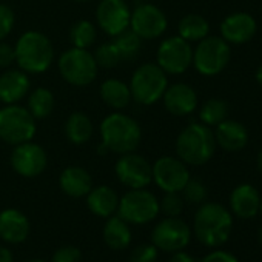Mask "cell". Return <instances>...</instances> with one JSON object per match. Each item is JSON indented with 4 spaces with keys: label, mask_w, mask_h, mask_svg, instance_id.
Instances as JSON below:
<instances>
[{
    "label": "cell",
    "mask_w": 262,
    "mask_h": 262,
    "mask_svg": "<svg viewBox=\"0 0 262 262\" xmlns=\"http://www.w3.org/2000/svg\"><path fill=\"white\" fill-rule=\"evenodd\" d=\"M30 221L17 208L0 211V239L8 244H22L30 236Z\"/></svg>",
    "instance_id": "cell-20"
},
{
    "label": "cell",
    "mask_w": 262,
    "mask_h": 262,
    "mask_svg": "<svg viewBox=\"0 0 262 262\" xmlns=\"http://www.w3.org/2000/svg\"><path fill=\"white\" fill-rule=\"evenodd\" d=\"M214 139H216V145H219L224 151L236 153L247 147L248 131L241 122L225 119L216 125Z\"/></svg>",
    "instance_id": "cell-21"
},
{
    "label": "cell",
    "mask_w": 262,
    "mask_h": 262,
    "mask_svg": "<svg viewBox=\"0 0 262 262\" xmlns=\"http://www.w3.org/2000/svg\"><path fill=\"white\" fill-rule=\"evenodd\" d=\"M228 111V105L221 99L207 100L199 110V119L207 126H216L222 120H225Z\"/></svg>",
    "instance_id": "cell-32"
},
{
    "label": "cell",
    "mask_w": 262,
    "mask_h": 262,
    "mask_svg": "<svg viewBox=\"0 0 262 262\" xmlns=\"http://www.w3.org/2000/svg\"><path fill=\"white\" fill-rule=\"evenodd\" d=\"M102 236H103L105 244L111 250H117V251L125 250L129 245L131 237H133L129 230V224L123 221L120 216H114V214L106 217Z\"/></svg>",
    "instance_id": "cell-26"
},
{
    "label": "cell",
    "mask_w": 262,
    "mask_h": 262,
    "mask_svg": "<svg viewBox=\"0 0 262 262\" xmlns=\"http://www.w3.org/2000/svg\"><path fill=\"white\" fill-rule=\"evenodd\" d=\"M10 162L19 176L33 179L45 171L48 165V155L42 145L30 141L14 147Z\"/></svg>",
    "instance_id": "cell-14"
},
{
    "label": "cell",
    "mask_w": 262,
    "mask_h": 262,
    "mask_svg": "<svg viewBox=\"0 0 262 262\" xmlns=\"http://www.w3.org/2000/svg\"><path fill=\"white\" fill-rule=\"evenodd\" d=\"M256 80H257V83L260 85V88H262V65L257 68V71H256Z\"/></svg>",
    "instance_id": "cell-43"
},
{
    "label": "cell",
    "mask_w": 262,
    "mask_h": 262,
    "mask_svg": "<svg viewBox=\"0 0 262 262\" xmlns=\"http://www.w3.org/2000/svg\"><path fill=\"white\" fill-rule=\"evenodd\" d=\"M14 24H16L14 11L8 5L0 4V40H4L13 31Z\"/></svg>",
    "instance_id": "cell-37"
},
{
    "label": "cell",
    "mask_w": 262,
    "mask_h": 262,
    "mask_svg": "<svg viewBox=\"0 0 262 262\" xmlns=\"http://www.w3.org/2000/svg\"><path fill=\"white\" fill-rule=\"evenodd\" d=\"M14 53L17 67L28 74L45 73L54 59V47L51 40L48 36L36 30L24 33L17 39Z\"/></svg>",
    "instance_id": "cell-3"
},
{
    "label": "cell",
    "mask_w": 262,
    "mask_h": 262,
    "mask_svg": "<svg viewBox=\"0 0 262 262\" xmlns=\"http://www.w3.org/2000/svg\"><path fill=\"white\" fill-rule=\"evenodd\" d=\"M230 62V45L222 37L202 39L193 50V65L202 76L219 74Z\"/></svg>",
    "instance_id": "cell-9"
},
{
    "label": "cell",
    "mask_w": 262,
    "mask_h": 262,
    "mask_svg": "<svg viewBox=\"0 0 262 262\" xmlns=\"http://www.w3.org/2000/svg\"><path fill=\"white\" fill-rule=\"evenodd\" d=\"M82 253L74 245H62L53 254L51 262H80Z\"/></svg>",
    "instance_id": "cell-38"
},
{
    "label": "cell",
    "mask_w": 262,
    "mask_h": 262,
    "mask_svg": "<svg viewBox=\"0 0 262 262\" xmlns=\"http://www.w3.org/2000/svg\"><path fill=\"white\" fill-rule=\"evenodd\" d=\"M100 141L99 153H114L120 156L136 151L142 141V128L136 119L116 111L102 120Z\"/></svg>",
    "instance_id": "cell-1"
},
{
    "label": "cell",
    "mask_w": 262,
    "mask_h": 262,
    "mask_svg": "<svg viewBox=\"0 0 262 262\" xmlns=\"http://www.w3.org/2000/svg\"><path fill=\"white\" fill-rule=\"evenodd\" d=\"M153 181L165 193H181L190 179L187 164L179 158L162 156L153 165Z\"/></svg>",
    "instance_id": "cell-15"
},
{
    "label": "cell",
    "mask_w": 262,
    "mask_h": 262,
    "mask_svg": "<svg viewBox=\"0 0 262 262\" xmlns=\"http://www.w3.org/2000/svg\"><path fill=\"white\" fill-rule=\"evenodd\" d=\"M131 10L125 0H100L96 8L97 27L110 37H116L129 28Z\"/></svg>",
    "instance_id": "cell-16"
},
{
    "label": "cell",
    "mask_w": 262,
    "mask_h": 262,
    "mask_svg": "<svg viewBox=\"0 0 262 262\" xmlns=\"http://www.w3.org/2000/svg\"><path fill=\"white\" fill-rule=\"evenodd\" d=\"M181 193H182L184 201L194 204V205H201V204H204V201L207 198V187L199 179L190 178Z\"/></svg>",
    "instance_id": "cell-35"
},
{
    "label": "cell",
    "mask_w": 262,
    "mask_h": 262,
    "mask_svg": "<svg viewBox=\"0 0 262 262\" xmlns=\"http://www.w3.org/2000/svg\"><path fill=\"white\" fill-rule=\"evenodd\" d=\"M191 239V228L179 217H167L159 221L151 231V244L162 251L174 253L184 250Z\"/></svg>",
    "instance_id": "cell-13"
},
{
    "label": "cell",
    "mask_w": 262,
    "mask_h": 262,
    "mask_svg": "<svg viewBox=\"0 0 262 262\" xmlns=\"http://www.w3.org/2000/svg\"><path fill=\"white\" fill-rule=\"evenodd\" d=\"M57 68L62 79L73 86H86L93 83L99 73L93 53L76 47H71L60 54Z\"/></svg>",
    "instance_id": "cell-7"
},
{
    "label": "cell",
    "mask_w": 262,
    "mask_h": 262,
    "mask_svg": "<svg viewBox=\"0 0 262 262\" xmlns=\"http://www.w3.org/2000/svg\"><path fill=\"white\" fill-rule=\"evenodd\" d=\"M184 198L181 193H165V196L159 201V211H162L167 217H179L184 211Z\"/></svg>",
    "instance_id": "cell-34"
},
{
    "label": "cell",
    "mask_w": 262,
    "mask_h": 262,
    "mask_svg": "<svg viewBox=\"0 0 262 262\" xmlns=\"http://www.w3.org/2000/svg\"><path fill=\"white\" fill-rule=\"evenodd\" d=\"M201 262H239L237 257L230 253V251H224V250H216L208 253L207 256H204L201 259Z\"/></svg>",
    "instance_id": "cell-40"
},
{
    "label": "cell",
    "mask_w": 262,
    "mask_h": 262,
    "mask_svg": "<svg viewBox=\"0 0 262 262\" xmlns=\"http://www.w3.org/2000/svg\"><path fill=\"white\" fill-rule=\"evenodd\" d=\"M74 2H79V4H83V2H90V0H74Z\"/></svg>",
    "instance_id": "cell-47"
},
{
    "label": "cell",
    "mask_w": 262,
    "mask_h": 262,
    "mask_svg": "<svg viewBox=\"0 0 262 262\" xmlns=\"http://www.w3.org/2000/svg\"><path fill=\"white\" fill-rule=\"evenodd\" d=\"M31 91L28 73L20 68H7L0 76V102L4 105L20 103Z\"/></svg>",
    "instance_id": "cell-17"
},
{
    "label": "cell",
    "mask_w": 262,
    "mask_h": 262,
    "mask_svg": "<svg viewBox=\"0 0 262 262\" xmlns=\"http://www.w3.org/2000/svg\"><path fill=\"white\" fill-rule=\"evenodd\" d=\"M257 31L256 20L247 13H234L225 17L221 24V36L227 43H247Z\"/></svg>",
    "instance_id": "cell-18"
},
{
    "label": "cell",
    "mask_w": 262,
    "mask_h": 262,
    "mask_svg": "<svg viewBox=\"0 0 262 262\" xmlns=\"http://www.w3.org/2000/svg\"><path fill=\"white\" fill-rule=\"evenodd\" d=\"M28 262H47V260H43V259H31Z\"/></svg>",
    "instance_id": "cell-46"
},
{
    "label": "cell",
    "mask_w": 262,
    "mask_h": 262,
    "mask_svg": "<svg viewBox=\"0 0 262 262\" xmlns=\"http://www.w3.org/2000/svg\"><path fill=\"white\" fill-rule=\"evenodd\" d=\"M259 213L262 214V198H260V205H259Z\"/></svg>",
    "instance_id": "cell-48"
},
{
    "label": "cell",
    "mask_w": 262,
    "mask_h": 262,
    "mask_svg": "<svg viewBox=\"0 0 262 262\" xmlns=\"http://www.w3.org/2000/svg\"><path fill=\"white\" fill-rule=\"evenodd\" d=\"M13 63H16V53L14 47L0 40V68H11Z\"/></svg>",
    "instance_id": "cell-39"
},
{
    "label": "cell",
    "mask_w": 262,
    "mask_h": 262,
    "mask_svg": "<svg viewBox=\"0 0 262 262\" xmlns=\"http://www.w3.org/2000/svg\"><path fill=\"white\" fill-rule=\"evenodd\" d=\"M128 86L133 100L141 105H155L162 99L168 86V77L158 63L147 62L135 70Z\"/></svg>",
    "instance_id": "cell-6"
},
{
    "label": "cell",
    "mask_w": 262,
    "mask_h": 262,
    "mask_svg": "<svg viewBox=\"0 0 262 262\" xmlns=\"http://www.w3.org/2000/svg\"><path fill=\"white\" fill-rule=\"evenodd\" d=\"M257 239H259V244L262 245V225L259 227V233H257Z\"/></svg>",
    "instance_id": "cell-45"
},
{
    "label": "cell",
    "mask_w": 262,
    "mask_h": 262,
    "mask_svg": "<svg viewBox=\"0 0 262 262\" xmlns=\"http://www.w3.org/2000/svg\"><path fill=\"white\" fill-rule=\"evenodd\" d=\"M97 39V28L90 20H79L70 30V42L76 48L88 50Z\"/></svg>",
    "instance_id": "cell-30"
},
{
    "label": "cell",
    "mask_w": 262,
    "mask_h": 262,
    "mask_svg": "<svg viewBox=\"0 0 262 262\" xmlns=\"http://www.w3.org/2000/svg\"><path fill=\"white\" fill-rule=\"evenodd\" d=\"M168 27L165 13L153 4H139L131 11L129 30L142 40L159 39Z\"/></svg>",
    "instance_id": "cell-12"
},
{
    "label": "cell",
    "mask_w": 262,
    "mask_h": 262,
    "mask_svg": "<svg viewBox=\"0 0 262 262\" xmlns=\"http://www.w3.org/2000/svg\"><path fill=\"white\" fill-rule=\"evenodd\" d=\"M114 173L119 182L129 190L147 188L153 182L151 164L136 151L120 155V158L116 161Z\"/></svg>",
    "instance_id": "cell-10"
},
{
    "label": "cell",
    "mask_w": 262,
    "mask_h": 262,
    "mask_svg": "<svg viewBox=\"0 0 262 262\" xmlns=\"http://www.w3.org/2000/svg\"><path fill=\"white\" fill-rule=\"evenodd\" d=\"M93 56H94V60H96L97 67L105 68V70L114 68L122 62L120 54H119V51H117V48L114 47L113 42H106V43H102L100 47H97V50L94 51Z\"/></svg>",
    "instance_id": "cell-33"
},
{
    "label": "cell",
    "mask_w": 262,
    "mask_h": 262,
    "mask_svg": "<svg viewBox=\"0 0 262 262\" xmlns=\"http://www.w3.org/2000/svg\"><path fill=\"white\" fill-rule=\"evenodd\" d=\"M27 97H28L27 108L36 120L45 119L53 113L56 100H54V94L51 93V90L45 86H39L30 91Z\"/></svg>",
    "instance_id": "cell-28"
},
{
    "label": "cell",
    "mask_w": 262,
    "mask_h": 262,
    "mask_svg": "<svg viewBox=\"0 0 262 262\" xmlns=\"http://www.w3.org/2000/svg\"><path fill=\"white\" fill-rule=\"evenodd\" d=\"M260 196L250 184L237 185L230 194V208L234 216L241 219H251L259 213Z\"/></svg>",
    "instance_id": "cell-22"
},
{
    "label": "cell",
    "mask_w": 262,
    "mask_h": 262,
    "mask_svg": "<svg viewBox=\"0 0 262 262\" xmlns=\"http://www.w3.org/2000/svg\"><path fill=\"white\" fill-rule=\"evenodd\" d=\"M233 217L231 213L221 204H201L194 214L193 231L201 244L205 247H221L231 234Z\"/></svg>",
    "instance_id": "cell-2"
},
{
    "label": "cell",
    "mask_w": 262,
    "mask_h": 262,
    "mask_svg": "<svg viewBox=\"0 0 262 262\" xmlns=\"http://www.w3.org/2000/svg\"><path fill=\"white\" fill-rule=\"evenodd\" d=\"M117 216H120L128 224L145 225L158 217L159 199L147 188H136L126 191L119 198Z\"/></svg>",
    "instance_id": "cell-8"
},
{
    "label": "cell",
    "mask_w": 262,
    "mask_h": 262,
    "mask_svg": "<svg viewBox=\"0 0 262 262\" xmlns=\"http://www.w3.org/2000/svg\"><path fill=\"white\" fill-rule=\"evenodd\" d=\"M59 187L67 196L79 199L85 198L90 193V190L93 188V179L85 168L71 165L60 173Z\"/></svg>",
    "instance_id": "cell-23"
},
{
    "label": "cell",
    "mask_w": 262,
    "mask_h": 262,
    "mask_svg": "<svg viewBox=\"0 0 262 262\" xmlns=\"http://www.w3.org/2000/svg\"><path fill=\"white\" fill-rule=\"evenodd\" d=\"M65 136L73 145H83L93 136V122L83 111H73L65 122Z\"/></svg>",
    "instance_id": "cell-27"
},
{
    "label": "cell",
    "mask_w": 262,
    "mask_h": 262,
    "mask_svg": "<svg viewBox=\"0 0 262 262\" xmlns=\"http://www.w3.org/2000/svg\"><path fill=\"white\" fill-rule=\"evenodd\" d=\"M156 63L167 74H182L193 65V48L181 36L161 42L156 53Z\"/></svg>",
    "instance_id": "cell-11"
},
{
    "label": "cell",
    "mask_w": 262,
    "mask_h": 262,
    "mask_svg": "<svg viewBox=\"0 0 262 262\" xmlns=\"http://www.w3.org/2000/svg\"><path fill=\"white\" fill-rule=\"evenodd\" d=\"M257 168H259V173L262 174V148L257 155Z\"/></svg>",
    "instance_id": "cell-44"
},
{
    "label": "cell",
    "mask_w": 262,
    "mask_h": 262,
    "mask_svg": "<svg viewBox=\"0 0 262 262\" xmlns=\"http://www.w3.org/2000/svg\"><path fill=\"white\" fill-rule=\"evenodd\" d=\"M99 94L102 102L114 111L125 110L131 103V100H133L128 83H125L120 79L103 80L99 88Z\"/></svg>",
    "instance_id": "cell-25"
},
{
    "label": "cell",
    "mask_w": 262,
    "mask_h": 262,
    "mask_svg": "<svg viewBox=\"0 0 262 262\" xmlns=\"http://www.w3.org/2000/svg\"><path fill=\"white\" fill-rule=\"evenodd\" d=\"M36 131V119L27 106L11 103L0 108V141L16 147L33 141Z\"/></svg>",
    "instance_id": "cell-5"
},
{
    "label": "cell",
    "mask_w": 262,
    "mask_h": 262,
    "mask_svg": "<svg viewBox=\"0 0 262 262\" xmlns=\"http://www.w3.org/2000/svg\"><path fill=\"white\" fill-rule=\"evenodd\" d=\"M0 262H14L11 250L2 245H0Z\"/></svg>",
    "instance_id": "cell-42"
},
{
    "label": "cell",
    "mask_w": 262,
    "mask_h": 262,
    "mask_svg": "<svg viewBox=\"0 0 262 262\" xmlns=\"http://www.w3.org/2000/svg\"><path fill=\"white\" fill-rule=\"evenodd\" d=\"M86 198L88 210L97 217H110L117 211L119 207V196L117 193L108 185H99L90 190Z\"/></svg>",
    "instance_id": "cell-24"
},
{
    "label": "cell",
    "mask_w": 262,
    "mask_h": 262,
    "mask_svg": "<svg viewBox=\"0 0 262 262\" xmlns=\"http://www.w3.org/2000/svg\"><path fill=\"white\" fill-rule=\"evenodd\" d=\"M162 100L168 113L173 116H188L198 108V93L187 83L168 85Z\"/></svg>",
    "instance_id": "cell-19"
},
{
    "label": "cell",
    "mask_w": 262,
    "mask_h": 262,
    "mask_svg": "<svg viewBox=\"0 0 262 262\" xmlns=\"http://www.w3.org/2000/svg\"><path fill=\"white\" fill-rule=\"evenodd\" d=\"M179 36L187 42H201L210 33L208 22L199 14H187L181 19L178 25Z\"/></svg>",
    "instance_id": "cell-29"
},
{
    "label": "cell",
    "mask_w": 262,
    "mask_h": 262,
    "mask_svg": "<svg viewBox=\"0 0 262 262\" xmlns=\"http://www.w3.org/2000/svg\"><path fill=\"white\" fill-rule=\"evenodd\" d=\"M113 43L117 48L122 60H133L141 51L142 39L138 37L133 31L128 28L126 31L120 33L119 36L113 37Z\"/></svg>",
    "instance_id": "cell-31"
},
{
    "label": "cell",
    "mask_w": 262,
    "mask_h": 262,
    "mask_svg": "<svg viewBox=\"0 0 262 262\" xmlns=\"http://www.w3.org/2000/svg\"><path fill=\"white\" fill-rule=\"evenodd\" d=\"M168 262H196V259H194L191 254H188V253L179 250V251H174V253H173V256L170 257Z\"/></svg>",
    "instance_id": "cell-41"
},
{
    "label": "cell",
    "mask_w": 262,
    "mask_h": 262,
    "mask_svg": "<svg viewBox=\"0 0 262 262\" xmlns=\"http://www.w3.org/2000/svg\"><path fill=\"white\" fill-rule=\"evenodd\" d=\"M214 133L204 123H190L176 139L178 158L187 165H204L214 156Z\"/></svg>",
    "instance_id": "cell-4"
},
{
    "label": "cell",
    "mask_w": 262,
    "mask_h": 262,
    "mask_svg": "<svg viewBox=\"0 0 262 262\" xmlns=\"http://www.w3.org/2000/svg\"><path fill=\"white\" fill-rule=\"evenodd\" d=\"M159 250L153 244H139L129 253V262H156Z\"/></svg>",
    "instance_id": "cell-36"
}]
</instances>
